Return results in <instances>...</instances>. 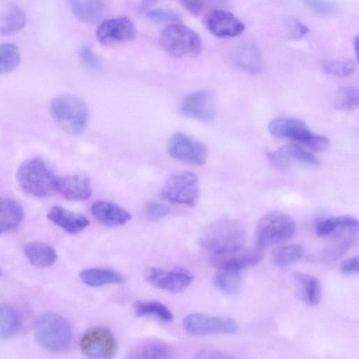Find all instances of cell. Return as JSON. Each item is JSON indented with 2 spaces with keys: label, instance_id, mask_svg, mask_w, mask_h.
<instances>
[{
  "label": "cell",
  "instance_id": "60d3db41",
  "mask_svg": "<svg viewBox=\"0 0 359 359\" xmlns=\"http://www.w3.org/2000/svg\"><path fill=\"white\" fill-rule=\"evenodd\" d=\"M339 271L344 275L356 274L359 271V260L358 256L348 258L340 264Z\"/></svg>",
  "mask_w": 359,
  "mask_h": 359
},
{
  "label": "cell",
  "instance_id": "e575fe53",
  "mask_svg": "<svg viewBox=\"0 0 359 359\" xmlns=\"http://www.w3.org/2000/svg\"><path fill=\"white\" fill-rule=\"evenodd\" d=\"M355 68V62L351 60H328L323 64V69L326 74L340 78L351 75Z\"/></svg>",
  "mask_w": 359,
  "mask_h": 359
},
{
  "label": "cell",
  "instance_id": "8d00e7d4",
  "mask_svg": "<svg viewBox=\"0 0 359 359\" xmlns=\"http://www.w3.org/2000/svg\"><path fill=\"white\" fill-rule=\"evenodd\" d=\"M314 13L323 15H332L337 12L336 5L330 0H302Z\"/></svg>",
  "mask_w": 359,
  "mask_h": 359
},
{
  "label": "cell",
  "instance_id": "8fae6325",
  "mask_svg": "<svg viewBox=\"0 0 359 359\" xmlns=\"http://www.w3.org/2000/svg\"><path fill=\"white\" fill-rule=\"evenodd\" d=\"M168 151L173 158L191 165H202L208 158L207 147L182 133H177L171 137Z\"/></svg>",
  "mask_w": 359,
  "mask_h": 359
},
{
  "label": "cell",
  "instance_id": "7dc6e473",
  "mask_svg": "<svg viewBox=\"0 0 359 359\" xmlns=\"http://www.w3.org/2000/svg\"><path fill=\"white\" fill-rule=\"evenodd\" d=\"M1 274H2V272H1V271L0 269V276H1Z\"/></svg>",
  "mask_w": 359,
  "mask_h": 359
},
{
  "label": "cell",
  "instance_id": "484cf974",
  "mask_svg": "<svg viewBox=\"0 0 359 359\" xmlns=\"http://www.w3.org/2000/svg\"><path fill=\"white\" fill-rule=\"evenodd\" d=\"M26 23L25 12L15 4H10L0 11V34L17 33L25 27Z\"/></svg>",
  "mask_w": 359,
  "mask_h": 359
},
{
  "label": "cell",
  "instance_id": "ac0fdd59",
  "mask_svg": "<svg viewBox=\"0 0 359 359\" xmlns=\"http://www.w3.org/2000/svg\"><path fill=\"white\" fill-rule=\"evenodd\" d=\"M55 191L70 201H83L92 194L90 179L83 174L58 177Z\"/></svg>",
  "mask_w": 359,
  "mask_h": 359
},
{
  "label": "cell",
  "instance_id": "ffe728a7",
  "mask_svg": "<svg viewBox=\"0 0 359 359\" xmlns=\"http://www.w3.org/2000/svg\"><path fill=\"white\" fill-rule=\"evenodd\" d=\"M47 217L53 223L71 234L81 232L90 223L83 215L59 205L52 207L48 212Z\"/></svg>",
  "mask_w": 359,
  "mask_h": 359
},
{
  "label": "cell",
  "instance_id": "ab89813d",
  "mask_svg": "<svg viewBox=\"0 0 359 359\" xmlns=\"http://www.w3.org/2000/svg\"><path fill=\"white\" fill-rule=\"evenodd\" d=\"M337 227L336 217H330L318 222L316 226V233L319 237L330 236Z\"/></svg>",
  "mask_w": 359,
  "mask_h": 359
},
{
  "label": "cell",
  "instance_id": "d6a6232c",
  "mask_svg": "<svg viewBox=\"0 0 359 359\" xmlns=\"http://www.w3.org/2000/svg\"><path fill=\"white\" fill-rule=\"evenodd\" d=\"M20 60V50L15 44L0 43V74L15 69L19 66Z\"/></svg>",
  "mask_w": 359,
  "mask_h": 359
},
{
  "label": "cell",
  "instance_id": "b9f144b4",
  "mask_svg": "<svg viewBox=\"0 0 359 359\" xmlns=\"http://www.w3.org/2000/svg\"><path fill=\"white\" fill-rule=\"evenodd\" d=\"M196 358H205V359H213V358H217V359H226V358H233V356L221 351L217 349H212V348H205L200 351L196 355Z\"/></svg>",
  "mask_w": 359,
  "mask_h": 359
},
{
  "label": "cell",
  "instance_id": "f1b7e54d",
  "mask_svg": "<svg viewBox=\"0 0 359 359\" xmlns=\"http://www.w3.org/2000/svg\"><path fill=\"white\" fill-rule=\"evenodd\" d=\"M213 282L222 292L229 295L237 294L243 285L241 271L235 269H218L215 273Z\"/></svg>",
  "mask_w": 359,
  "mask_h": 359
},
{
  "label": "cell",
  "instance_id": "4dcf8cb0",
  "mask_svg": "<svg viewBox=\"0 0 359 359\" xmlns=\"http://www.w3.org/2000/svg\"><path fill=\"white\" fill-rule=\"evenodd\" d=\"M303 254L302 246L293 243L273 249L271 254V260L273 265L282 268L298 262Z\"/></svg>",
  "mask_w": 359,
  "mask_h": 359
},
{
  "label": "cell",
  "instance_id": "cb8c5ba5",
  "mask_svg": "<svg viewBox=\"0 0 359 359\" xmlns=\"http://www.w3.org/2000/svg\"><path fill=\"white\" fill-rule=\"evenodd\" d=\"M67 2L76 18L88 23L99 21L106 7L104 0H67Z\"/></svg>",
  "mask_w": 359,
  "mask_h": 359
},
{
  "label": "cell",
  "instance_id": "836d02e7",
  "mask_svg": "<svg viewBox=\"0 0 359 359\" xmlns=\"http://www.w3.org/2000/svg\"><path fill=\"white\" fill-rule=\"evenodd\" d=\"M359 104L358 89L352 87H344L339 89L334 99V107L339 110L349 111L355 109Z\"/></svg>",
  "mask_w": 359,
  "mask_h": 359
},
{
  "label": "cell",
  "instance_id": "ba28073f",
  "mask_svg": "<svg viewBox=\"0 0 359 359\" xmlns=\"http://www.w3.org/2000/svg\"><path fill=\"white\" fill-rule=\"evenodd\" d=\"M161 196L173 203L194 206L200 196L197 176L188 171L174 174L165 183Z\"/></svg>",
  "mask_w": 359,
  "mask_h": 359
},
{
  "label": "cell",
  "instance_id": "ee69618b",
  "mask_svg": "<svg viewBox=\"0 0 359 359\" xmlns=\"http://www.w3.org/2000/svg\"><path fill=\"white\" fill-rule=\"evenodd\" d=\"M290 29L291 35L294 39L302 38L309 32V27L298 20L292 21Z\"/></svg>",
  "mask_w": 359,
  "mask_h": 359
},
{
  "label": "cell",
  "instance_id": "bcb514c9",
  "mask_svg": "<svg viewBox=\"0 0 359 359\" xmlns=\"http://www.w3.org/2000/svg\"><path fill=\"white\" fill-rule=\"evenodd\" d=\"M353 48L356 57V60H358V36H356L353 40Z\"/></svg>",
  "mask_w": 359,
  "mask_h": 359
},
{
  "label": "cell",
  "instance_id": "8992f818",
  "mask_svg": "<svg viewBox=\"0 0 359 359\" xmlns=\"http://www.w3.org/2000/svg\"><path fill=\"white\" fill-rule=\"evenodd\" d=\"M269 133L280 139H286L302 144L316 151L326 150L329 140L312 132L306 123L297 118L281 116L271 120L268 124Z\"/></svg>",
  "mask_w": 359,
  "mask_h": 359
},
{
  "label": "cell",
  "instance_id": "f546056e",
  "mask_svg": "<svg viewBox=\"0 0 359 359\" xmlns=\"http://www.w3.org/2000/svg\"><path fill=\"white\" fill-rule=\"evenodd\" d=\"M133 310L136 316H152L169 323L173 320V315L170 309L163 304L156 301H137L133 304Z\"/></svg>",
  "mask_w": 359,
  "mask_h": 359
},
{
  "label": "cell",
  "instance_id": "44dd1931",
  "mask_svg": "<svg viewBox=\"0 0 359 359\" xmlns=\"http://www.w3.org/2000/svg\"><path fill=\"white\" fill-rule=\"evenodd\" d=\"M90 211L96 219L109 226L123 225L132 218L130 214L118 204L105 201L95 202Z\"/></svg>",
  "mask_w": 359,
  "mask_h": 359
},
{
  "label": "cell",
  "instance_id": "7a4b0ae2",
  "mask_svg": "<svg viewBox=\"0 0 359 359\" xmlns=\"http://www.w3.org/2000/svg\"><path fill=\"white\" fill-rule=\"evenodd\" d=\"M245 231L237 220L222 218L205 231L201 238V245L210 255L226 253L243 247Z\"/></svg>",
  "mask_w": 359,
  "mask_h": 359
},
{
  "label": "cell",
  "instance_id": "e0dca14e",
  "mask_svg": "<svg viewBox=\"0 0 359 359\" xmlns=\"http://www.w3.org/2000/svg\"><path fill=\"white\" fill-rule=\"evenodd\" d=\"M263 259L262 250L244 248L243 247L232 252L210 255V263L217 269H243L258 264Z\"/></svg>",
  "mask_w": 359,
  "mask_h": 359
},
{
  "label": "cell",
  "instance_id": "603a6c76",
  "mask_svg": "<svg viewBox=\"0 0 359 359\" xmlns=\"http://www.w3.org/2000/svg\"><path fill=\"white\" fill-rule=\"evenodd\" d=\"M128 358L169 359L173 358L171 348L159 340H147L133 346L128 352Z\"/></svg>",
  "mask_w": 359,
  "mask_h": 359
},
{
  "label": "cell",
  "instance_id": "d4e9b609",
  "mask_svg": "<svg viewBox=\"0 0 359 359\" xmlns=\"http://www.w3.org/2000/svg\"><path fill=\"white\" fill-rule=\"evenodd\" d=\"M23 208L15 200L0 197V235L17 228L22 221Z\"/></svg>",
  "mask_w": 359,
  "mask_h": 359
},
{
  "label": "cell",
  "instance_id": "5bb4252c",
  "mask_svg": "<svg viewBox=\"0 0 359 359\" xmlns=\"http://www.w3.org/2000/svg\"><path fill=\"white\" fill-rule=\"evenodd\" d=\"M180 111L185 116L209 123L216 115L214 96L208 90H199L190 93L182 101Z\"/></svg>",
  "mask_w": 359,
  "mask_h": 359
},
{
  "label": "cell",
  "instance_id": "f35d334b",
  "mask_svg": "<svg viewBox=\"0 0 359 359\" xmlns=\"http://www.w3.org/2000/svg\"><path fill=\"white\" fill-rule=\"evenodd\" d=\"M83 64L89 69L97 70L100 67L98 57L88 46H83L79 50Z\"/></svg>",
  "mask_w": 359,
  "mask_h": 359
},
{
  "label": "cell",
  "instance_id": "83f0119b",
  "mask_svg": "<svg viewBox=\"0 0 359 359\" xmlns=\"http://www.w3.org/2000/svg\"><path fill=\"white\" fill-rule=\"evenodd\" d=\"M24 252L28 261L36 267L50 266L57 259L55 250L50 245L41 242L27 243L24 248Z\"/></svg>",
  "mask_w": 359,
  "mask_h": 359
},
{
  "label": "cell",
  "instance_id": "3957f363",
  "mask_svg": "<svg viewBox=\"0 0 359 359\" xmlns=\"http://www.w3.org/2000/svg\"><path fill=\"white\" fill-rule=\"evenodd\" d=\"M34 333L37 343L50 352H62L72 344L73 331L70 323L62 316L48 313L36 320Z\"/></svg>",
  "mask_w": 359,
  "mask_h": 359
},
{
  "label": "cell",
  "instance_id": "2e32d148",
  "mask_svg": "<svg viewBox=\"0 0 359 359\" xmlns=\"http://www.w3.org/2000/svg\"><path fill=\"white\" fill-rule=\"evenodd\" d=\"M270 163L276 168L286 169L294 164L316 167L319 164L317 157L300 144L291 143L269 154Z\"/></svg>",
  "mask_w": 359,
  "mask_h": 359
},
{
  "label": "cell",
  "instance_id": "7bdbcfd3",
  "mask_svg": "<svg viewBox=\"0 0 359 359\" xmlns=\"http://www.w3.org/2000/svg\"><path fill=\"white\" fill-rule=\"evenodd\" d=\"M128 7L134 11H147L157 0H126Z\"/></svg>",
  "mask_w": 359,
  "mask_h": 359
},
{
  "label": "cell",
  "instance_id": "6da1fadb",
  "mask_svg": "<svg viewBox=\"0 0 359 359\" xmlns=\"http://www.w3.org/2000/svg\"><path fill=\"white\" fill-rule=\"evenodd\" d=\"M17 180L27 194L44 198L55 192L58 177L43 158L34 156L24 161L17 171Z\"/></svg>",
  "mask_w": 359,
  "mask_h": 359
},
{
  "label": "cell",
  "instance_id": "7402d4cb",
  "mask_svg": "<svg viewBox=\"0 0 359 359\" xmlns=\"http://www.w3.org/2000/svg\"><path fill=\"white\" fill-rule=\"evenodd\" d=\"M232 60L238 68L249 73H257L262 67L261 51L257 44L244 42L232 51Z\"/></svg>",
  "mask_w": 359,
  "mask_h": 359
},
{
  "label": "cell",
  "instance_id": "5b68a950",
  "mask_svg": "<svg viewBox=\"0 0 359 359\" xmlns=\"http://www.w3.org/2000/svg\"><path fill=\"white\" fill-rule=\"evenodd\" d=\"M296 224L287 214L273 210L264 214L257 222L255 238L257 248L266 249L290 240L295 233Z\"/></svg>",
  "mask_w": 359,
  "mask_h": 359
},
{
  "label": "cell",
  "instance_id": "4316f807",
  "mask_svg": "<svg viewBox=\"0 0 359 359\" xmlns=\"http://www.w3.org/2000/svg\"><path fill=\"white\" fill-rule=\"evenodd\" d=\"M81 280L90 287H100L108 284L121 285L125 283L123 276L116 271L103 268H90L80 273Z\"/></svg>",
  "mask_w": 359,
  "mask_h": 359
},
{
  "label": "cell",
  "instance_id": "7c38bea8",
  "mask_svg": "<svg viewBox=\"0 0 359 359\" xmlns=\"http://www.w3.org/2000/svg\"><path fill=\"white\" fill-rule=\"evenodd\" d=\"M95 35L100 43L110 46L133 40L136 35V29L128 18L120 16L101 22Z\"/></svg>",
  "mask_w": 359,
  "mask_h": 359
},
{
  "label": "cell",
  "instance_id": "9c48e42d",
  "mask_svg": "<svg viewBox=\"0 0 359 359\" xmlns=\"http://www.w3.org/2000/svg\"><path fill=\"white\" fill-rule=\"evenodd\" d=\"M187 334L201 337L209 334H233L238 330L236 321L231 318L203 313H191L183 321Z\"/></svg>",
  "mask_w": 359,
  "mask_h": 359
},
{
  "label": "cell",
  "instance_id": "30bf717a",
  "mask_svg": "<svg viewBox=\"0 0 359 359\" xmlns=\"http://www.w3.org/2000/svg\"><path fill=\"white\" fill-rule=\"evenodd\" d=\"M83 355L91 358H112L116 351V342L112 332L104 327H93L86 330L80 339Z\"/></svg>",
  "mask_w": 359,
  "mask_h": 359
},
{
  "label": "cell",
  "instance_id": "1f68e13d",
  "mask_svg": "<svg viewBox=\"0 0 359 359\" xmlns=\"http://www.w3.org/2000/svg\"><path fill=\"white\" fill-rule=\"evenodd\" d=\"M20 326L18 311L8 305L0 304V339L13 337Z\"/></svg>",
  "mask_w": 359,
  "mask_h": 359
},
{
  "label": "cell",
  "instance_id": "4fadbf2b",
  "mask_svg": "<svg viewBox=\"0 0 359 359\" xmlns=\"http://www.w3.org/2000/svg\"><path fill=\"white\" fill-rule=\"evenodd\" d=\"M144 277L153 286L172 292L184 290L194 278L192 273L184 269L165 270L156 267L147 269Z\"/></svg>",
  "mask_w": 359,
  "mask_h": 359
},
{
  "label": "cell",
  "instance_id": "74e56055",
  "mask_svg": "<svg viewBox=\"0 0 359 359\" xmlns=\"http://www.w3.org/2000/svg\"><path fill=\"white\" fill-rule=\"evenodd\" d=\"M169 212V207L158 202L148 203L144 210L145 217L151 221L158 220L166 216Z\"/></svg>",
  "mask_w": 359,
  "mask_h": 359
},
{
  "label": "cell",
  "instance_id": "d590c367",
  "mask_svg": "<svg viewBox=\"0 0 359 359\" xmlns=\"http://www.w3.org/2000/svg\"><path fill=\"white\" fill-rule=\"evenodd\" d=\"M146 15L151 21L156 23H176L180 21V16L175 12L165 9H149Z\"/></svg>",
  "mask_w": 359,
  "mask_h": 359
},
{
  "label": "cell",
  "instance_id": "9a60e30c",
  "mask_svg": "<svg viewBox=\"0 0 359 359\" xmlns=\"http://www.w3.org/2000/svg\"><path fill=\"white\" fill-rule=\"evenodd\" d=\"M206 29L219 38H233L245 30L243 22L227 11L215 9L210 11L203 20Z\"/></svg>",
  "mask_w": 359,
  "mask_h": 359
},
{
  "label": "cell",
  "instance_id": "277c9868",
  "mask_svg": "<svg viewBox=\"0 0 359 359\" xmlns=\"http://www.w3.org/2000/svg\"><path fill=\"white\" fill-rule=\"evenodd\" d=\"M50 111L57 125L69 134L79 135L87 126L88 107L82 99L74 95L56 97L50 104Z\"/></svg>",
  "mask_w": 359,
  "mask_h": 359
},
{
  "label": "cell",
  "instance_id": "f6af8a7d",
  "mask_svg": "<svg viewBox=\"0 0 359 359\" xmlns=\"http://www.w3.org/2000/svg\"><path fill=\"white\" fill-rule=\"evenodd\" d=\"M182 5L193 15H197L203 10L205 0H179Z\"/></svg>",
  "mask_w": 359,
  "mask_h": 359
},
{
  "label": "cell",
  "instance_id": "d6986e66",
  "mask_svg": "<svg viewBox=\"0 0 359 359\" xmlns=\"http://www.w3.org/2000/svg\"><path fill=\"white\" fill-rule=\"evenodd\" d=\"M291 280L294 293L301 301L311 306L320 303L321 286L316 277L295 271L291 274Z\"/></svg>",
  "mask_w": 359,
  "mask_h": 359
},
{
  "label": "cell",
  "instance_id": "52a82bcc",
  "mask_svg": "<svg viewBox=\"0 0 359 359\" xmlns=\"http://www.w3.org/2000/svg\"><path fill=\"white\" fill-rule=\"evenodd\" d=\"M159 42L163 50L175 57L196 56L203 46L200 36L179 22L167 26L161 33Z\"/></svg>",
  "mask_w": 359,
  "mask_h": 359
}]
</instances>
